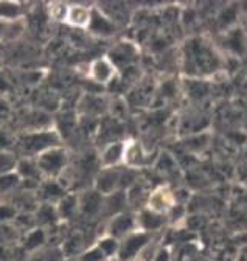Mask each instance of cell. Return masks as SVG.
I'll list each match as a JSON object with an SVG mask.
<instances>
[{"label": "cell", "instance_id": "3", "mask_svg": "<svg viewBox=\"0 0 247 261\" xmlns=\"http://www.w3.org/2000/svg\"><path fill=\"white\" fill-rule=\"evenodd\" d=\"M59 137L53 130H35L19 139L17 146L23 155H39L48 148L59 146Z\"/></svg>", "mask_w": 247, "mask_h": 261}, {"label": "cell", "instance_id": "20", "mask_svg": "<svg viewBox=\"0 0 247 261\" xmlns=\"http://www.w3.org/2000/svg\"><path fill=\"white\" fill-rule=\"evenodd\" d=\"M38 219H39V222H42V224H51L53 221L58 219L56 208H54L51 204L42 205V207L38 210Z\"/></svg>", "mask_w": 247, "mask_h": 261}, {"label": "cell", "instance_id": "1", "mask_svg": "<svg viewBox=\"0 0 247 261\" xmlns=\"http://www.w3.org/2000/svg\"><path fill=\"white\" fill-rule=\"evenodd\" d=\"M182 72L185 76L201 80L216 73L221 67V58L216 48L204 38H191L182 48Z\"/></svg>", "mask_w": 247, "mask_h": 261}, {"label": "cell", "instance_id": "12", "mask_svg": "<svg viewBox=\"0 0 247 261\" xmlns=\"http://www.w3.org/2000/svg\"><path fill=\"white\" fill-rule=\"evenodd\" d=\"M103 201L104 196H101L98 191H86L78 199V210H81L87 216L97 215L98 212H103Z\"/></svg>", "mask_w": 247, "mask_h": 261}, {"label": "cell", "instance_id": "5", "mask_svg": "<svg viewBox=\"0 0 247 261\" xmlns=\"http://www.w3.org/2000/svg\"><path fill=\"white\" fill-rule=\"evenodd\" d=\"M137 230V221H135V213H129V212H121L117 213L114 216H111L107 228H106V235L115 238V240H121L128 237L129 233Z\"/></svg>", "mask_w": 247, "mask_h": 261}, {"label": "cell", "instance_id": "18", "mask_svg": "<svg viewBox=\"0 0 247 261\" xmlns=\"http://www.w3.org/2000/svg\"><path fill=\"white\" fill-rule=\"evenodd\" d=\"M45 241V233L41 230V228H35V230H32L26 238H25V247L26 250H36L39 249Z\"/></svg>", "mask_w": 247, "mask_h": 261}, {"label": "cell", "instance_id": "24", "mask_svg": "<svg viewBox=\"0 0 247 261\" xmlns=\"http://www.w3.org/2000/svg\"><path fill=\"white\" fill-rule=\"evenodd\" d=\"M63 261H79L78 258H66V259H63Z\"/></svg>", "mask_w": 247, "mask_h": 261}, {"label": "cell", "instance_id": "25", "mask_svg": "<svg viewBox=\"0 0 247 261\" xmlns=\"http://www.w3.org/2000/svg\"><path fill=\"white\" fill-rule=\"evenodd\" d=\"M134 261H145V259H140V258H139V259H134Z\"/></svg>", "mask_w": 247, "mask_h": 261}, {"label": "cell", "instance_id": "11", "mask_svg": "<svg viewBox=\"0 0 247 261\" xmlns=\"http://www.w3.org/2000/svg\"><path fill=\"white\" fill-rule=\"evenodd\" d=\"M92 16V8L81 5V4H73L69 5L67 14H66V23H69L73 28H87Z\"/></svg>", "mask_w": 247, "mask_h": 261}, {"label": "cell", "instance_id": "26", "mask_svg": "<svg viewBox=\"0 0 247 261\" xmlns=\"http://www.w3.org/2000/svg\"><path fill=\"white\" fill-rule=\"evenodd\" d=\"M112 261H117V259H112Z\"/></svg>", "mask_w": 247, "mask_h": 261}, {"label": "cell", "instance_id": "4", "mask_svg": "<svg viewBox=\"0 0 247 261\" xmlns=\"http://www.w3.org/2000/svg\"><path fill=\"white\" fill-rule=\"evenodd\" d=\"M152 243V235L135 230L118 241L117 261H134L142 258L145 249Z\"/></svg>", "mask_w": 247, "mask_h": 261}, {"label": "cell", "instance_id": "22", "mask_svg": "<svg viewBox=\"0 0 247 261\" xmlns=\"http://www.w3.org/2000/svg\"><path fill=\"white\" fill-rule=\"evenodd\" d=\"M67 8H69V5H64V4H53V5H50V16L59 22H66Z\"/></svg>", "mask_w": 247, "mask_h": 261}, {"label": "cell", "instance_id": "13", "mask_svg": "<svg viewBox=\"0 0 247 261\" xmlns=\"http://www.w3.org/2000/svg\"><path fill=\"white\" fill-rule=\"evenodd\" d=\"M125 157V142H111L101 151V162L104 168H115L123 163Z\"/></svg>", "mask_w": 247, "mask_h": 261}, {"label": "cell", "instance_id": "10", "mask_svg": "<svg viewBox=\"0 0 247 261\" xmlns=\"http://www.w3.org/2000/svg\"><path fill=\"white\" fill-rule=\"evenodd\" d=\"M120 176L121 171L115 168H104L95 177V191L101 196H107L117 190H120Z\"/></svg>", "mask_w": 247, "mask_h": 261}, {"label": "cell", "instance_id": "21", "mask_svg": "<svg viewBox=\"0 0 247 261\" xmlns=\"http://www.w3.org/2000/svg\"><path fill=\"white\" fill-rule=\"evenodd\" d=\"M20 177L13 173V174H5V176H0V193H7L10 191L13 187H16L19 184Z\"/></svg>", "mask_w": 247, "mask_h": 261}, {"label": "cell", "instance_id": "17", "mask_svg": "<svg viewBox=\"0 0 247 261\" xmlns=\"http://www.w3.org/2000/svg\"><path fill=\"white\" fill-rule=\"evenodd\" d=\"M78 259H79V261H112V259H107V256L103 253V250H101L97 244H94V246H90V247L84 249V250L79 253Z\"/></svg>", "mask_w": 247, "mask_h": 261}, {"label": "cell", "instance_id": "9", "mask_svg": "<svg viewBox=\"0 0 247 261\" xmlns=\"http://www.w3.org/2000/svg\"><path fill=\"white\" fill-rule=\"evenodd\" d=\"M87 30L92 33V35L106 38V36L114 35L115 23L98 7H94L92 8V16H90V22H89Z\"/></svg>", "mask_w": 247, "mask_h": 261}, {"label": "cell", "instance_id": "14", "mask_svg": "<svg viewBox=\"0 0 247 261\" xmlns=\"http://www.w3.org/2000/svg\"><path fill=\"white\" fill-rule=\"evenodd\" d=\"M123 163H126L131 168L143 167L146 163V149L137 142L125 143V157H123Z\"/></svg>", "mask_w": 247, "mask_h": 261}, {"label": "cell", "instance_id": "15", "mask_svg": "<svg viewBox=\"0 0 247 261\" xmlns=\"http://www.w3.org/2000/svg\"><path fill=\"white\" fill-rule=\"evenodd\" d=\"M17 163H19V160L13 151H10V149L0 151V176L16 173Z\"/></svg>", "mask_w": 247, "mask_h": 261}, {"label": "cell", "instance_id": "2", "mask_svg": "<svg viewBox=\"0 0 247 261\" xmlns=\"http://www.w3.org/2000/svg\"><path fill=\"white\" fill-rule=\"evenodd\" d=\"M35 162L41 176L47 179H56L64 173L67 167V154L61 146H53L41 152Z\"/></svg>", "mask_w": 247, "mask_h": 261}, {"label": "cell", "instance_id": "19", "mask_svg": "<svg viewBox=\"0 0 247 261\" xmlns=\"http://www.w3.org/2000/svg\"><path fill=\"white\" fill-rule=\"evenodd\" d=\"M20 16V7L17 4L0 2V20H16Z\"/></svg>", "mask_w": 247, "mask_h": 261}, {"label": "cell", "instance_id": "8", "mask_svg": "<svg viewBox=\"0 0 247 261\" xmlns=\"http://www.w3.org/2000/svg\"><path fill=\"white\" fill-rule=\"evenodd\" d=\"M135 221H137V230L152 235L154 232L160 230L165 225L167 216L156 213V212H151L148 208H142L140 212L135 213Z\"/></svg>", "mask_w": 247, "mask_h": 261}, {"label": "cell", "instance_id": "23", "mask_svg": "<svg viewBox=\"0 0 247 261\" xmlns=\"http://www.w3.org/2000/svg\"><path fill=\"white\" fill-rule=\"evenodd\" d=\"M10 118V106L0 100V126H2Z\"/></svg>", "mask_w": 247, "mask_h": 261}, {"label": "cell", "instance_id": "6", "mask_svg": "<svg viewBox=\"0 0 247 261\" xmlns=\"http://www.w3.org/2000/svg\"><path fill=\"white\" fill-rule=\"evenodd\" d=\"M174 205H176V199H174L173 191L167 187H157L156 190H152L148 194L145 208L167 216Z\"/></svg>", "mask_w": 247, "mask_h": 261}, {"label": "cell", "instance_id": "7", "mask_svg": "<svg viewBox=\"0 0 247 261\" xmlns=\"http://www.w3.org/2000/svg\"><path fill=\"white\" fill-rule=\"evenodd\" d=\"M115 75H117V69L107 56L97 58L89 65V76L97 84L101 86L111 84L115 80Z\"/></svg>", "mask_w": 247, "mask_h": 261}, {"label": "cell", "instance_id": "16", "mask_svg": "<svg viewBox=\"0 0 247 261\" xmlns=\"http://www.w3.org/2000/svg\"><path fill=\"white\" fill-rule=\"evenodd\" d=\"M101 250L103 253L107 256V259H117V250H118V240L109 237V235H104L101 237L100 240H97L95 243Z\"/></svg>", "mask_w": 247, "mask_h": 261}]
</instances>
